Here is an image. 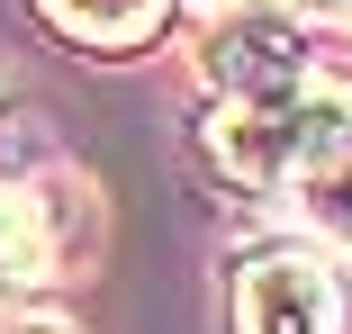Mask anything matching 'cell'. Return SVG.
<instances>
[{
    "instance_id": "1",
    "label": "cell",
    "mask_w": 352,
    "mask_h": 334,
    "mask_svg": "<svg viewBox=\"0 0 352 334\" xmlns=\"http://www.w3.org/2000/svg\"><path fill=\"white\" fill-rule=\"evenodd\" d=\"M235 334H343V280L316 253H253L235 271Z\"/></svg>"
},
{
    "instance_id": "2",
    "label": "cell",
    "mask_w": 352,
    "mask_h": 334,
    "mask_svg": "<svg viewBox=\"0 0 352 334\" xmlns=\"http://www.w3.org/2000/svg\"><path fill=\"white\" fill-rule=\"evenodd\" d=\"M208 73H217L226 100H262V91H280V82H298L307 63H298L289 27H271V19H235V27L217 36V54H208Z\"/></svg>"
},
{
    "instance_id": "3",
    "label": "cell",
    "mask_w": 352,
    "mask_h": 334,
    "mask_svg": "<svg viewBox=\"0 0 352 334\" xmlns=\"http://www.w3.org/2000/svg\"><path fill=\"white\" fill-rule=\"evenodd\" d=\"M36 10L82 45H135V36H154L163 0H36Z\"/></svg>"
},
{
    "instance_id": "4",
    "label": "cell",
    "mask_w": 352,
    "mask_h": 334,
    "mask_svg": "<svg viewBox=\"0 0 352 334\" xmlns=\"http://www.w3.org/2000/svg\"><path fill=\"white\" fill-rule=\"evenodd\" d=\"M45 271H54V226H45V208L19 199V190H0V289H28V280H45Z\"/></svg>"
},
{
    "instance_id": "5",
    "label": "cell",
    "mask_w": 352,
    "mask_h": 334,
    "mask_svg": "<svg viewBox=\"0 0 352 334\" xmlns=\"http://www.w3.org/2000/svg\"><path fill=\"white\" fill-rule=\"evenodd\" d=\"M280 10H298V19H334V27H352V0H280Z\"/></svg>"
},
{
    "instance_id": "6",
    "label": "cell",
    "mask_w": 352,
    "mask_h": 334,
    "mask_svg": "<svg viewBox=\"0 0 352 334\" xmlns=\"http://www.w3.org/2000/svg\"><path fill=\"white\" fill-rule=\"evenodd\" d=\"M28 334H54V325H28Z\"/></svg>"
}]
</instances>
